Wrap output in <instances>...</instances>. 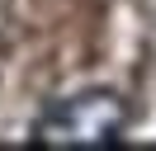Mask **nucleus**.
Returning a JSON list of instances; mask_svg holds the SVG:
<instances>
[{"mask_svg": "<svg viewBox=\"0 0 156 151\" xmlns=\"http://www.w3.org/2000/svg\"><path fill=\"white\" fill-rule=\"evenodd\" d=\"M128 123H133V109L123 94L80 90L71 99L52 104L33 123V142L38 146H114V142H123Z\"/></svg>", "mask_w": 156, "mask_h": 151, "instance_id": "obj_1", "label": "nucleus"}]
</instances>
